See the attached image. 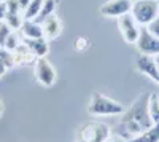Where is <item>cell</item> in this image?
Returning a JSON list of instances; mask_svg holds the SVG:
<instances>
[{
  "label": "cell",
  "instance_id": "26",
  "mask_svg": "<svg viewBox=\"0 0 159 142\" xmlns=\"http://www.w3.org/2000/svg\"><path fill=\"white\" fill-rule=\"evenodd\" d=\"M78 142H86V140H84V139H80V140H78Z\"/></svg>",
  "mask_w": 159,
  "mask_h": 142
},
{
  "label": "cell",
  "instance_id": "23",
  "mask_svg": "<svg viewBox=\"0 0 159 142\" xmlns=\"http://www.w3.org/2000/svg\"><path fill=\"white\" fill-rule=\"evenodd\" d=\"M5 15H7V3L0 2V21L5 19Z\"/></svg>",
  "mask_w": 159,
  "mask_h": 142
},
{
  "label": "cell",
  "instance_id": "21",
  "mask_svg": "<svg viewBox=\"0 0 159 142\" xmlns=\"http://www.w3.org/2000/svg\"><path fill=\"white\" fill-rule=\"evenodd\" d=\"M147 29H148V31H150L154 37H157V38H159V16H157L154 21H151V22L147 26Z\"/></svg>",
  "mask_w": 159,
  "mask_h": 142
},
{
  "label": "cell",
  "instance_id": "28",
  "mask_svg": "<svg viewBox=\"0 0 159 142\" xmlns=\"http://www.w3.org/2000/svg\"><path fill=\"white\" fill-rule=\"evenodd\" d=\"M56 2H59V0H56Z\"/></svg>",
  "mask_w": 159,
  "mask_h": 142
},
{
  "label": "cell",
  "instance_id": "18",
  "mask_svg": "<svg viewBox=\"0 0 159 142\" xmlns=\"http://www.w3.org/2000/svg\"><path fill=\"white\" fill-rule=\"evenodd\" d=\"M45 0H30V3L27 7V10L24 11V19H35L40 8H42Z\"/></svg>",
  "mask_w": 159,
  "mask_h": 142
},
{
  "label": "cell",
  "instance_id": "13",
  "mask_svg": "<svg viewBox=\"0 0 159 142\" xmlns=\"http://www.w3.org/2000/svg\"><path fill=\"white\" fill-rule=\"evenodd\" d=\"M126 142H159V121L154 123L151 128H148L147 131H143L142 134L132 137Z\"/></svg>",
  "mask_w": 159,
  "mask_h": 142
},
{
  "label": "cell",
  "instance_id": "22",
  "mask_svg": "<svg viewBox=\"0 0 159 142\" xmlns=\"http://www.w3.org/2000/svg\"><path fill=\"white\" fill-rule=\"evenodd\" d=\"M16 3L19 5L21 11L24 13L25 10H27V7H29V3H30V0H16Z\"/></svg>",
  "mask_w": 159,
  "mask_h": 142
},
{
  "label": "cell",
  "instance_id": "14",
  "mask_svg": "<svg viewBox=\"0 0 159 142\" xmlns=\"http://www.w3.org/2000/svg\"><path fill=\"white\" fill-rule=\"evenodd\" d=\"M16 62H15V56H13L11 51L5 50L3 46H0V78L7 73L8 69L15 67Z\"/></svg>",
  "mask_w": 159,
  "mask_h": 142
},
{
  "label": "cell",
  "instance_id": "15",
  "mask_svg": "<svg viewBox=\"0 0 159 142\" xmlns=\"http://www.w3.org/2000/svg\"><path fill=\"white\" fill-rule=\"evenodd\" d=\"M13 53V56H15V62H16V66L18 64H25V62H32V61H35L37 58L32 54V51L25 46L24 43H21L15 51H11Z\"/></svg>",
  "mask_w": 159,
  "mask_h": 142
},
{
  "label": "cell",
  "instance_id": "2",
  "mask_svg": "<svg viewBox=\"0 0 159 142\" xmlns=\"http://www.w3.org/2000/svg\"><path fill=\"white\" fill-rule=\"evenodd\" d=\"M88 112L94 117H108V115H123L124 107L111 97H107L100 93H94L88 104Z\"/></svg>",
  "mask_w": 159,
  "mask_h": 142
},
{
  "label": "cell",
  "instance_id": "27",
  "mask_svg": "<svg viewBox=\"0 0 159 142\" xmlns=\"http://www.w3.org/2000/svg\"><path fill=\"white\" fill-rule=\"evenodd\" d=\"M0 2H5V0H0Z\"/></svg>",
  "mask_w": 159,
  "mask_h": 142
},
{
  "label": "cell",
  "instance_id": "9",
  "mask_svg": "<svg viewBox=\"0 0 159 142\" xmlns=\"http://www.w3.org/2000/svg\"><path fill=\"white\" fill-rule=\"evenodd\" d=\"M137 70L143 75L150 77V78L159 85V66L157 62L153 59V56H147V54H140L137 58Z\"/></svg>",
  "mask_w": 159,
  "mask_h": 142
},
{
  "label": "cell",
  "instance_id": "8",
  "mask_svg": "<svg viewBox=\"0 0 159 142\" xmlns=\"http://www.w3.org/2000/svg\"><path fill=\"white\" fill-rule=\"evenodd\" d=\"M132 0H107L100 5V15L105 18H121L130 13Z\"/></svg>",
  "mask_w": 159,
  "mask_h": 142
},
{
  "label": "cell",
  "instance_id": "24",
  "mask_svg": "<svg viewBox=\"0 0 159 142\" xmlns=\"http://www.w3.org/2000/svg\"><path fill=\"white\" fill-rule=\"evenodd\" d=\"M105 142H126V139L123 136H110Z\"/></svg>",
  "mask_w": 159,
  "mask_h": 142
},
{
  "label": "cell",
  "instance_id": "25",
  "mask_svg": "<svg viewBox=\"0 0 159 142\" xmlns=\"http://www.w3.org/2000/svg\"><path fill=\"white\" fill-rule=\"evenodd\" d=\"M2 112H3V102H2V99H0V115H2Z\"/></svg>",
  "mask_w": 159,
  "mask_h": 142
},
{
  "label": "cell",
  "instance_id": "16",
  "mask_svg": "<svg viewBox=\"0 0 159 142\" xmlns=\"http://www.w3.org/2000/svg\"><path fill=\"white\" fill-rule=\"evenodd\" d=\"M56 5H57V2H56V0H45V2H43V5H42V8H40V11H38L37 18H35V21L42 24V22H43V21H45L48 16L54 15Z\"/></svg>",
  "mask_w": 159,
  "mask_h": 142
},
{
  "label": "cell",
  "instance_id": "20",
  "mask_svg": "<svg viewBox=\"0 0 159 142\" xmlns=\"http://www.w3.org/2000/svg\"><path fill=\"white\" fill-rule=\"evenodd\" d=\"M11 27L5 22V21H0V46H3L5 45V42H7V38H8V35L11 34Z\"/></svg>",
  "mask_w": 159,
  "mask_h": 142
},
{
  "label": "cell",
  "instance_id": "1",
  "mask_svg": "<svg viewBox=\"0 0 159 142\" xmlns=\"http://www.w3.org/2000/svg\"><path fill=\"white\" fill-rule=\"evenodd\" d=\"M119 125L124 130L127 140L142 134L143 131H147L148 128H151L154 125L148 113V94H142L130 106V109L124 110Z\"/></svg>",
  "mask_w": 159,
  "mask_h": 142
},
{
  "label": "cell",
  "instance_id": "7",
  "mask_svg": "<svg viewBox=\"0 0 159 142\" xmlns=\"http://www.w3.org/2000/svg\"><path fill=\"white\" fill-rule=\"evenodd\" d=\"M135 45L140 51V54L159 56V38L154 37L147 27L140 29V35H139V40Z\"/></svg>",
  "mask_w": 159,
  "mask_h": 142
},
{
  "label": "cell",
  "instance_id": "12",
  "mask_svg": "<svg viewBox=\"0 0 159 142\" xmlns=\"http://www.w3.org/2000/svg\"><path fill=\"white\" fill-rule=\"evenodd\" d=\"M19 31L22 32V37H25V38H40V37H43L42 24L37 22L35 19H24Z\"/></svg>",
  "mask_w": 159,
  "mask_h": 142
},
{
  "label": "cell",
  "instance_id": "6",
  "mask_svg": "<svg viewBox=\"0 0 159 142\" xmlns=\"http://www.w3.org/2000/svg\"><path fill=\"white\" fill-rule=\"evenodd\" d=\"M110 136H111L110 126L99 121L86 125L81 133V139H84L86 142H105Z\"/></svg>",
  "mask_w": 159,
  "mask_h": 142
},
{
  "label": "cell",
  "instance_id": "19",
  "mask_svg": "<svg viewBox=\"0 0 159 142\" xmlns=\"http://www.w3.org/2000/svg\"><path fill=\"white\" fill-rule=\"evenodd\" d=\"M21 43H22V38L18 35V32H16V31H11V34L8 35L7 42H5V45H3V48L8 50V51H15Z\"/></svg>",
  "mask_w": 159,
  "mask_h": 142
},
{
  "label": "cell",
  "instance_id": "11",
  "mask_svg": "<svg viewBox=\"0 0 159 142\" xmlns=\"http://www.w3.org/2000/svg\"><path fill=\"white\" fill-rule=\"evenodd\" d=\"M22 43L27 46L32 54L35 58H46L48 51H49V43L45 37H40V38H25L22 37Z\"/></svg>",
  "mask_w": 159,
  "mask_h": 142
},
{
  "label": "cell",
  "instance_id": "3",
  "mask_svg": "<svg viewBox=\"0 0 159 142\" xmlns=\"http://www.w3.org/2000/svg\"><path fill=\"white\" fill-rule=\"evenodd\" d=\"M130 15L139 22V26L147 27L159 16V0H132Z\"/></svg>",
  "mask_w": 159,
  "mask_h": 142
},
{
  "label": "cell",
  "instance_id": "10",
  "mask_svg": "<svg viewBox=\"0 0 159 142\" xmlns=\"http://www.w3.org/2000/svg\"><path fill=\"white\" fill-rule=\"evenodd\" d=\"M42 27H43V37L48 42L54 40L62 32V21L57 18V15H51L42 22Z\"/></svg>",
  "mask_w": 159,
  "mask_h": 142
},
{
  "label": "cell",
  "instance_id": "4",
  "mask_svg": "<svg viewBox=\"0 0 159 142\" xmlns=\"http://www.w3.org/2000/svg\"><path fill=\"white\" fill-rule=\"evenodd\" d=\"M34 73L37 82L45 88H49L56 83V70L46 58H37L34 61Z\"/></svg>",
  "mask_w": 159,
  "mask_h": 142
},
{
  "label": "cell",
  "instance_id": "17",
  "mask_svg": "<svg viewBox=\"0 0 159 142\" xmlns=\"http://www.w3.org/2000/svg\"><path fill=\"white\" fill-rule=\"evenodd\" d=\"M148 113L153 123L159 121V94L157 93L148 94Z\"/></svg>",
  "mask_w": 159,
  "mask_h": 142
},
{
  "label": "cell",
  "instance_id": "5",
  "mask_svg": "<svg viewBox=\"0 0 159 142\" xmlns=\"http://www.w3.org/2000/svg\"><path fill=\"white\" fill-rule=\"evenodd\" d=\"M118 29L127 43H137L142 26H139L134 16L130 13H127V15H123L121 18H118Z\"/></svg>",
  "mask_w": 159,
  "mask_h": 142
}]
</instances>
